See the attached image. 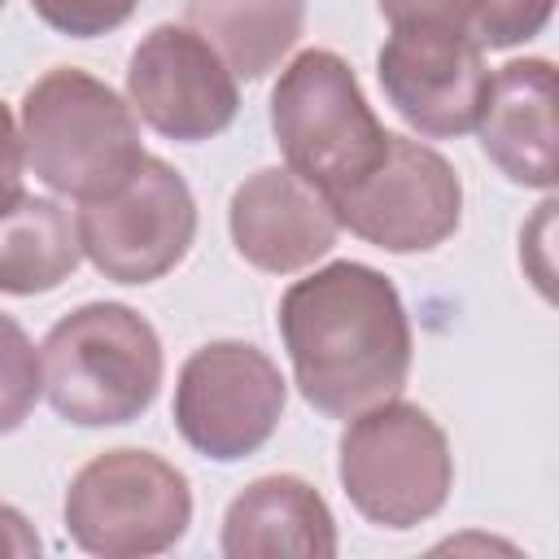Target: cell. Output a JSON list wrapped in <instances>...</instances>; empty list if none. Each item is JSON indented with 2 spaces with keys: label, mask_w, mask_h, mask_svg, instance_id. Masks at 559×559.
Returning <instances> with one entry per match:
<instances>
[{
  "label": "cell",
  "mask_w": 559,
  "mask_h": 559,
  "mask_svg": "<svg viewBox=\"0 0 559 559\" xmlns=\"http://www.w3.org/2000/svg\"><path fill=\"white\" fill-rule=\"evenodd\" d=\"M280 336L301 397L328 419L397 397L415 349L393 280L367 262H332L288 284Z\"/></svg>",
  "instance_id": "6da1fadb"
},
{
  "label": "cell",
  "mask_w": 559,
  "mask_h": 559,
  "mask_svg": "<svg viewBox=\"0 0 559 559\" xmlns=\"http://www.w3.org/2000/svg\"><path fill=\"white\" fill-rule=\"evenodd\" d=\"M39 362L52 411L79 428L131 424L162 389V341L122 301H87L57 319Z\"/></svg>",
  "instance_id": "7a4b0ae2"
},
{
  "label": "cell",
  "mask_w": 559,
  "mask_h": 559,
  "mask_svg": "<svg viewBox=\"0 0 559 559\" xmlns=\"http://www.w3.org/2000/svg\"><path fill=\"white\" fill-rule=\"evenodd\" d=\"M22 148L35 179L74 201L114 192L144 157L135 109L74 66H57L26 87Z\"/></svg>",
  "instance_id": "3957f363"
},
{
  "label": "cell",
  "mask_w": 559,
  "mask_h": 559,
  "mask_svg": "<svg viewBox=\"0 0 559 559\" xmlns=\"http://www.w3.org/2000/svg\"><path fill=\"white\" fill-rule=\"evenodd\" d=\"M271 131L284 166L328 201L367 179L393 135L371 114L349 61L328 48H306L280 70L271 92Z\"/></svg>",
  "instance_id": "277c9868"
},
{
  "label": "cell",
  "mask_w": 559,
  "mask_h": 559,
  "mask_svg": "<svg viewBox=\"0 0 559 559\" xmlns=\"http://www.w3.org/2000/svg\"><path fill=\"white\" fill-rule=\"evenodd\" d=\"M336 472L362 520L402 533L445 507L454 485V454L424 406L389 397L349 419L341 432Z\"/></svg>",
  "instance_id": "5b68a950"
},
{
  "label": "cell",
  "mask_w": 559,
  "mask_h": 559,
  "mask_svg": "<svg viewBox=\"0 0 559 559\" xmlns=\"http://www.w3.org/2000/svg\"><path fill=\"white\" fill-rule=\"evenodd\" d=\"M192 524L188 476L153 450H105L66 489V528L100 559H144L170 550Z\"/></svg>",
  "instance_id": "8992f818"
},
{
  "label": "cell",
  "mask_w": 559,
  "mask_h": 559,
  "mask_svg": "<svg viewBox=\"0 0 559 559\" xmlns=\"http://www.w3.org/2000/svg\"><path fill=\"white\" fill-rule=\"evenodd\" d=\"M83 258L114 284H153L175 271L197 236V201L183 175L162 157L140 166L105 197L79 201Z\"/></svg>",
  "instance_id": "52a82bcc"
},
{
  "label": "cell",
  "mask_w": 559,
  "mask_h": 559,
  "mask_svg": "<svg viewBox=\"0 0 559 559\" xmlns=\"http://www.w3.org/2000/svg\"><path fill=\"white\" fill-rule=\"evenodd\" d=\"M284 402V376L258 345L210 341L179 367L175 428L197 454L236 463L271 441Z\"/></svg>",
  "instance_id": "ba28073f"
},
{
  "label": "cell",
  "mask_w": 559,
  "mask_h": 559,
  "mask_svg": "<svg viewBox=\"0 0 559 559\" xmlns=\"http://www.w3.org/2000/svg\"><path fill=\"white\" fill-rule=\"evenodd\" d=\"M332 210L341 227L376 249L424 253L454 236L463 218V183L437 148L411 135H389L380 166L332 197Z\"/></svg>",
  "instance_id": "9c48e42d"
},
{
  "label": "cell",
  "mask_w": 559,
  "mask_h": 559,
  "mask_svg": "<svg viewBox=\"0 0 559 559\" xmlns=\"http://www.w3.org/2000/svg\"><path fill=\"white\" fill-rule=\"evenodd\" d=\"M127 105L157 135L201 144L231 127L240 92L227 61L192 26L162 22L131 52Z\"/></svg>",
  "instance_id": "30bf717a"
},
{
  "label": "cell",
  "mask_w": 559,
  "mask_h": 559,
  "mask_svg": "<svg viewBox=\"0 0 559 559\" xmlns=\"http://www.w3.org/2000/svg\"><path fill=\"white\" fill-rule=\"evenodd\" d=\"M380 87L406 127L445 140L476 131L489 70L485 48L459 26H393L380 57Z\"/></svg>",
  "instance_id": "8fae6325"
},
{
  "label": "cell",
  "mask_w": 559,
  "mask_h": 559,
  "mask_svg": "<svg viewBox=\"0 0 559 559\" xmlns=\"http://www.w3.org/2000/svg\"><path fill=\"white\" fill-rule=\"evenodd\" d=\"M227 227L236 240V253L266 271V275H293L314 266L341 231V218L332 201L297 179L288 166L253 170L227 205Z\"/></svg>",
  "instance_id": "7c38bea8"
},
{
  "label": "cell",
  "mask_w": 559,
  "mask_h": 559,
  "mask_svg": "<svg viewBox=\"0 0 559 559\" xmlns=\"http://www.w3.org/2000/svg\"><path fill=\"white\" fill-rule=\"evenodd\" d=\"M485 157L524 188H555V66L546 57L507 61L489 74L476 118Z\"/></svg>",
  "instance_id": "4fadbf2b"
},
{
  "label": "cell",
  "mask_w": 559,
  "mask_h": 559,
  "mask_svg": "<svg viewBox=\"0 0 559 559\" xmlns=\"http://www.w3.org/2000/svg\"><path fill=\"white\" fill-rule=\"evenodd\" d=\"M223 555L227 559H332L336 524L328 502L301 476H262L245 485L223 515Z\"/></svg>",
  "instance_id": "5bb4252c"
},
{
  "label": "cell",
  "mask_w": 559,
  "mask_h": 559,
  "mask_svg": "<svg viewBox=\"0 0 559 559\" xmlns=\"http://www.w3.org/2000/svg\"><path fill=\"white\" fill-rule=\"evenodd\" d=\"M183 13L236 79H262L297 44L306 0H183Z\"/></svg>",
  "instance_id": "9a60e30c"
},
{
  "label": "cell",
  "mask_w": 559,
  "mask_h": 559,
  "mask_svg": "<svg viewBox=\"0 0 559 559\" xmlns=\"http://www.w3.org/2000/svg\"><path fill=\"white\" fill-rule=\"evenodd\" d=\"M79 258V223L61 201L26 192L9 214H0V293H48L70 280Z\"/></svg>",
  "instance_id": "2e32d148"
},
{
  "label": "cell",
  "mask_w": 559,
  "mask_h": 559,
  "mask_svg": "<svg viewBox=\"0 0 559 559\" xmlns=\"http://www.w3.org/2000/svg\"><path fill=\"white\" fill-rule=\"evenodd\" d=\"M44 393V362L17 319L0 314V432L22 428Z\"/></svg>",
  "instance_id": "e0dca14e"
},
{
  "label": "cell",
  "mask_w": 559,
  "mask_h": 559,
  "mask_svg": "<svg viewBox=\"0 0 559 559\" xmlns=\"http://www.w3.org/2000/svg\"><path fill=\"white\" fill-rule=\"evenodd\" d=\"M555 0H476L472 39L480 48H515L550 22Z\"/></svg>",
  "instance_id": "ac0fdd59"
},
{
  "label": "cell",
  "mask_w": 559,
  "mask_h": 559,
  "mask_svg": "<svg viewBox=\"0 0 559 559\" xmlns=\"http://www.w3.org/2000/svg\"><path fill=\"white\" fill-rule=\"evenodd\" d=\"M140 0H31V9L70 39H96L118 31Z\"/></svg>",
  "instance_id": "d6986e66"
},
{
  "label": "cell",
  "mask_w": 559,
  "mask_h": 559,
  "mask_svg": "<svg viewBox=\"0 0 559 559\" xmlns=\"http://www.w3.org/2000/svg\"><path fill=\"white\" fill-rule=\"evenodd\" d=\"M389 26H459L472 35L476 0H376Z\"/></svg>",
  "instance_id": "ffe728a7"
},
{
  "label": "cell",
  "mask_w": 559,
  "mask_h": 559,
  "mask_svg": "<svg viewBox=\"0 0 559 559\" xmlns=\"http://www.w3.org/2000/svg\"><path fill=\"white\" fill-rule=\"evenodd\" d=\"M22 179H26V148H22V127L13 122L9 105L0 100V214H9V210H13V205L26 197Z\"/></svg>",
  "instance_id": "44dd1931"
},
{
  "label": "cell",
  "mask_w": 559,
  "mask_h": 559,
  "mask_svg": "<svg viewBox=\"0 0 559 559\" xmlns=\"http://www.w3.org/2000/svg\"><path fill=\"white\" fill-rule=\"evenodd\" d=\"M0 555H39V537L26 524V515L9 502H0Z\"/></svg>",
  "instance_id": "7402d4cb"
},
{
  "label": "cell",
  "mask_w": 559,
  "mask_h": 559,
  "mask_svg": "<svg viewBox=\"0 0 559 559\" xmlns=\"http://www.w3.org/2000/svg\"><path fill=\"white\" fill-rule=\"evenodd\" d=\"M0 9H4V0H0Z\"/></svg>",
  "instance_id": "603a6c76"
}]
</instances>
